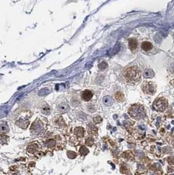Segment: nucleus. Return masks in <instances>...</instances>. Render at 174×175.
<instances>
[{
  "instance_id": "nucleus-22",
  "label": "nucleus",
  "mask_w": 174,
  "mask_h": 175,
  "mask_svg": "<svg viewBox=\"0 0 174 175\" xmlns=\"http://www.w3.org/2000/svg\"><path fill=\"white\" fill-rule=\"evenodd\" d=\"M94 142V140L92 138H88L85 140L86 145L88 146H92L93 145Z\"/></svg>"
},
{
  "instance_id": "nucleus-2",
  "label": "nucleus",
  "mask_w": 174,
  "mask_h": 175,
  "mask_svg": "<svg viewBox=\"0 0 174 175\" xmlns=\"http://www.w3.org/2000/svg\"><path fill=\"white\" fill-rule=\"evenodd\" d=\"M128 113L132 118L135 119H143L145 116V112L143 108L140 106L134 105L130 108L128 110Z\"/></svg>"
},
{
  "instance_id": "nucleus-29",
  "label": "nucleus",
  "mask_w": 174,
  "mask_h": 175,
  "mask_svg": "<svg viewBox=\"0 0 174 175\" xmlns=\"http://www.w3.org/2000/svg\"><path fill=\"white\" fill-rule=\"evenodd\" d=\"M173 146H174V142H173Z\"/></svg>"
},
{
  "instance_id": "nucleus-5",
  "label": "nucleus",
  "mask_w": 174,
  "mask_h": 175,
  "mask_svg": "<svg viewBox=\"0 0 174 175\" xmlns=\"http://www.w3.org/2000/svg\"><path fill=\"white\" fill-rule=\"evenodd\" d=\"M142 89L146 94L148 95H153L156 92V85L151 82H145L143 83Z\"/></svg>"
},
{
  "instance_id": "nucleus-7",
  "label": "nucleus",
  "mask_w": 174,
  "mask_h": 175,
  "mask_svg": "<svg viewBox=\"0 0 174 175\" xmlns=\"http://www.w3.org/2000/svg\"><path fill=\"white\" fill-rule=\"evenodd\" d=\"M92 96H93V93H92V91H90L89 90L84 91L82 93V94H81L82 99L84 101H86V102L90 100L91 98H92Z\"/></svg>"
},
{
  "instance_id": "nucleus-14",
  "label": "nucleus",
  "mask_w": 174,
  "mask_h": 175,
  "mask_svg": "<svg viewBox=\"0 0 174 175\" xmlns=\"http://www.w3.org/2000/svg\"><path fill=\"white\" fill-rule=\"evenodd\" d=\"M88 132L90 135H96V134H97L98 129L94 125L89 124L88 125Z\"/></svg>"
},
{
  "instance_id": "nucleus-18",
  "label": "nucleus",
  "mask_w": 174,
  "mask_h": 175,
  "mask_svg": "<svg viewBox=\"0 0 174 175\" xmlns=\"http://www.w3.org/2000/svg\"><path fill=\"white\" fill-rule=\"evenodd\" d=\"M9 131V128L6 123H2L0 124V133L5 134Z\"/></svg>"
},
{
  "instance_id": "nucleus-28",
  "label": "nucleus",
  "mask_w": 174,
  "mask_h": 175,
  "mask_svg": "<svg viewBox=\"0 0 174 175\" xmlns=\"http://www.w3.org/2000/svg\"><path fill=\"white\" fill-rule=\"evenodd\" d=\"M173 85H174V79H173Z\"/></svg>"
},
{
  "instance_id": "nucleus-6",
  "label": "nucleus",
  "mask_w": 174,
  "mask_h": 175,
  "mask_svg": "<svg viewBox=\"0 0 174 175\" xmlns=\"http://www.w3.org/2000/svg\"><path fill=\"white\" fill-rule=\"evenodd\" d=\"M58 143H59V141L58 140L56 137L49 138L45 141V146L48 149H55L57 148Z\"/></svg>"
},
{
  "instance_id": "nucleus-3",
  "label": "nucleus",
  "mask_w": 174,
  "mask_h": 175,
  "mask_svg": "<svg viewBox=\"0 0 174 175\" xmlns=\"http://www.w3.org/2000/svg\"><path fill=\"white\" fill-rule=\"evenodd\" d=\"M155 110L159 112H163L168 106V102L164 98H159L155 100L152 105Z\"/></svg>"
},
{
  "instance_id": "nucleus-23",
  "label": "nucleus",
  "mask_w": 174,
  "mask_h": 175,
  "mask_svg": "<svg viewBox=\"0 0 174 175\" xmlns=\"http://www.w3.org/2000/svg\"><path fill=\"white\" fill-rule=\"evenodd\" d=\"M67 155L69 159H75L77 157L76 153L72 151H68L67 152Z\"/></svg>"
},
{
  "instance_id": "nucleus-11",
  "label": "nucleus",
  "mask_w": 174,
  "mask_h": 175,
  "mask_svg": "<svg viewBox=\"0 0 174 175\" xmlns=\"http://www.w3.org/2000/svg\"><path fill=\"white\" fill-rule=\"evenodd\" d=\"M128 45L132 51H135L137 47V41L135 39H130L128 41Z\"/></svg>"
},
{
  "instance_id": "nucleus-16",
  "label": "nucleus",
  "mask_w": 174,
  "mask_h": 175,
  "mask_svg": "<svg viewBox=\"0 0 174 175\" xmlns=\"http://www.w3.org/2000/svg\"><path fill=\"white\" fill-rule=\"evenodd\" d=\"M123 156H124V157L127 159L128 160H133L134 158L133 153L130 152V151H127V152H124V153H123Z\"/></svg>"
},
{
  "instance_id": "nucleus-20",
  "label": "nucleus",
  "mask_w": 174,
  "mask_h": 175,
  "mask_svg": "<svg viewBox=\"0 0 174 175\" xmlns=\"http://www.w3.org/2000/svg\"><path fill=\"white\" fill-rule=\"evenodd\" d=\"M41 112L45 115H48L50 113V108L48 105H45L41 108Z\"/></svg>"
},
{
  "instance_id": "nucleus-24",
  "label": "nucleus",
  "mask_w": 174,
  "mask_h": 175,
  "mask_svg": "<svg viewBox=\"0 0 174 175\" xmlns=\"http://www.w3.org/2000/svg\"><path fill=\"white\" fill-rule=\"evenodd\" d=\"M107 63L105 62H101V63L99 64V65H98V68H99V70H104L105 69L107 68Z\"/></svg>"
},
{
  "instance_id": "nucleus-13",
  "label": "nucleus",
  "mask_w": 174,
  "mask_h": 175,
  "mask_svg": "<svg viewBox=\"0 0 174 175\" xmlns=\"http://www.w3.org/2000/svg\"><path fill=\"white\" fill-rule=\"evenodd\" d=\"M68 107H69L68 105H67L66 103L64 102V103H62V104H61L60 105L58 106V109L59 112H61V113H65V112L67 111V110H68V108H69Z\"/></svg>"
},
{
  "instance_id": "nucleus-21",
  "label": "nucleus",
  "mask_w": 174,
  "mask_h": 175,
  "mask_svg": "<svg viewBox=\"0 0 174 175\" xmlns=\"http://www.w3.org/2000/svg\"><path fill=\"white\" fill-rule=\"evenodd\" d=\"M89 153V150L85 147V146H82L79 149V153L82 155H86Z\"/></svg>"
},
{
  "instance_id": "nucleus-12",
  "label": "nucleus",
  "mask_w": 174,
  "mask_h": 175,
  "mask_svg": "<svg viewBox=\"0 0 174 175\" xmlns=\"http://www.w3.org/2000/svg\"><path fill=\"white\" fill-rule=\"evenodd\" d=\"M143 76L145 78H152L154 77V73L151 69H146L143 72Z\"/></svg>"
},
{
  "instance_id": "nucleus-4",
  "label": "nucleus",
  "mask_w": 174,
  "mask_h": 175,
  "mask_svg": "<svg viewBox=\"0 0 174 175\" xmlns=\"http://www.w3.org/2000/svg\"><path fill=\"white\" fill-rule=\"evenodd\" d=\"M41 147L38 142H33L30 144L27 147V152L30 155H36L40 152Z\"/></svg>"
},
{
  "instance_id": "nucleus-27",
  "label": "nucleus",
  "mask_w": 174,
  "mask_h": 175,
  "mask_svg": "<svg viewBox=\"0 0 174 175\" xmlns=\"http://www.w3.org/2000/svg\"><path fill=\"white\" fill-rule=\"evenodd\" d=\"M174 170V167H168V171L169 172H171V171H173Z\"/></svg>"
},
{
  "instance_id": "nucleus-1",
  "label": "nucleus",
  "mask_w": 174,
  "mask_h": 175,
  "mask_svg": "<svg viewBox=\"0 0 174 175\" xmlns=\"http://www.w3.org/2000/svg\"><path fill=\"white\" fill-rule=\"evenodd\" d=\"M142 76V72L137 67L132 66L127 68L124 71V77L128 82L131 83L140 81Z\"/></svg>"
},
{
  "instance_id": "nucleus-10",
  "label": "nucleus",
  "mask_w": 174,
  "mask_h": 175,
  "mask_svg": "<svg viewBox=\"0 0 174 175\" xmlns=\"http://www.w3.org/2000/svg\"><path fill=\"white\" fill-rule=\"evenodd\" d=\"M152 47V45L149 41H143L142 43V49L145 51H151Z\"/></svg>"
},
{
  "instance_id": "nucleus-9",
  "label": "nucleus",
  "mask_w": 174,
  "mask_h": 175,
  "mask_svg": "<svg viewBox=\"0 0 174 175\" xmlns=\"http://www.w3.org/2000/svg\"><path fill=\"white\" fill-rule=\"evenodd\" d=\"M84 130L82 127H77L74 129V134L75 135L78 137V138H82V136H84Z\"/></svg>"
},
{
  "instance_id": "nucleus-19",
  "label": "nucleus",
  "mask_w": 174,
  "mask_h": 175,
  "mask_svg": "<svg viewBox=\"0 0 174 175\" xmlns=\"http://www.w3.org/2000/svg\"><path fill=\"white\" fill-rule=\"evenodd\" d=\"M115 98H116V100H117L118 102H123V101L124 100V95H123L121 92H118V93H116V94H115Z\"/></svg>"
},
{
  "instance_id": "nucleus-17",
  "label": "nucleus",
  "mask_w": 174,
  "mask_h": 175,
  "mask_svg": "<svg viewBox=\"0 0 174 175\" xmlns=\"http://www.w3.org/2000/svg\"><path fill=\"white\" fill-rule=\"evenodd\" d=\"M8 138L9 137L5 134L2 133V135H0V144L3 145V144H7L8 142Z\"/></svg>"
},
{
  "instance_id": "nucleus-25",
  "label": "nucleus",
  "mask_w": 174,
  "mask_h": 175,
  "mask_svg": "<svg viewBox=\"0 0 174 175\" xmlns=\"http://www.w3.org/2000/svg\"><path fill=\"white\" fill-rule=\"evenodd\" d=\"M101 121H102V119L100 117L96 116L94 118V122L96 123H99L101 122Z\"/></svg>"
},
{
  "instance_id": "nucleus-15",
  "label": "nucleus",
  "mask_w": 174,
  "mask_h": 175,
  "mask_svg": "<svg viewBox=\"0 0 174 175\" xmlns=\"http://www.w3.org/2000/svg\"><path fill=\"white\" fill-rule=\"evenodd\" d=\"M103 102L107 106H111L113 103V98L111 96H107L103 98Z\"/></svg>"
},
{
  "instance_id": "nucleus-26",
  "label": "nucleus",
  "mask_w": 174,
  "mask_h": 175,
  "mask_svg": "<svg viewBox=\"0 0 174 175\" xmlns=\"http://www.w3.org/2000/svg\"><path fill=\"white\" fill-rule=\"evenodd\" d=\"M168 163L169 165H174V158L172 157H170L168 158Z\"/></svg>"
},
{
  "instance_id": "nucleus-8",
  "label": "nucleus",
  "mask_w": 174,
  "mask_h": 175,
  "mask_svg": "<svg viewBox=\"0 0 174 175\" xmlns=\"http://www.w3.org/2000/svg\"><path fill=\"white\" fill-rule=\"evenodd\" d=\"M43 129V124L41 123V121L37 122V121H35L32 125V127H31V130L34 131L35 133H37L38 130H39V131H41Z\"/></svg>"
}]
</instances>
